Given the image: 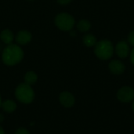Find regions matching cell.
Listing matches in <instances>:
<instances>
[{
  "instance_id": "obj_1",
  "label": "cell",
  "mask_w": 134,
  "mask_h": 134,
  "mask_svg": "<svg viewBox=\"0 0 134 134\" xmlns=\"http://www.w3.org/2000/svg\"><path fill=\"white\" fill-rule=\"evenodd\" d=\"M24 57L21 48L15 44H9L3 50L2 59L5 64L13 66L20 63Z\"/></svg>"
},
{
  "instance_id": "obj_2",
  "label": "cell",
  "mask_w": 134,
  "mask_h": 134,
  "mask_svg": "<svg viewBox=\"0 0 134 134\" xmlns=\"http://www.w3.org/2000/svg\"><path fill=\"white\" fill-rule=\"evenodd\" d=\"M94 46V53L99 59L107 60L113 56L114 46L111 41L101 40L97 42Z\"/></svg>"
},
{
  "instance_id": "obj_3",
  "label": "cell",
  "mask_w": 134,
  "mask_h": 134,
  "mask_svg": "<svg viewBox=\"0 0 134 134\" xmlns=\"http://www.w3.org/2000/svg\"><path fill=\"white\" fill-rule=\"evenodd\" d=\"M16 99L23 104H30L35 98V93L31 86L22 83L20 84L15 91Z\"/></svg>"
},
{
  "instance_id": "obj_4",
  "label": "cell",
  "mask_w": 134,
  "mask_h": 134,
  "mask_svg": "<svg viewBox=\"0 0 134 134\" xmlns=\"http://www.w3.org/2000/svg\"><path fill=\"white\" fill-rule=\"evenodd\" d=\"M55 24L62 31H71L75 25V19L67 13H61L56 16Z\"/></svg>"
},
{
  "instance_id": "obj_5",
  "label": "cell",
  "mask_w": 134,
  "mask_h": 134,
  "mask_svg": "<svg viewBox=\"0 0 134 134\" xmlns=\"http://www.w3.org/2000/svg\"><path fill=\"white\" fill-rule=\"evenodd\" d=\"M117 98L122 103H129L134 100V90L129 86H123L117 92Z\"/></svg>"
},
{
  "instance_id": "obj_6",
  "label": "cell",
  "mask_w": 134,
  "mask_h": 134,
  "mask_svg": "<svg viewBox=\"0 0 134 134\" xmlns=\"http://www.w3.org/2000/svg\"><path fill=\"white\" fill-rule=\"evenodd\" d=\"M130 46L128 42L125 41H120L115 46V52L119 57L122 59L126 58L130 54Z\"/></svg>"
},
{
  "instance_id": "obj_7",
  "label": "cell",
  "mask_w": 134,
  "mask_h": 134,
  "mask_svg": "<svg viewBox=\"0 0 134 134\" xmlns=\"http://www.w3.org/2000/svg\"><path fill=\"white\" fill-rule=\"evenodd\" d=\"M60 101L63 106H64L66 108H71L75 104V100L73 94H71V93H69L68 91H65V92H63L60 93Z\"/></svg>"
},
{
  "instance_id": "obj_8",
  "label": "cell",
  "mask_w": 134,
  "mask_h": 134,
  "mask_svg": "<svg viewBox=\"0 0 134 134\" xmlns=\"http://www.w3.org/2000/svg\"><path fill=\"white\" fill-rule=\"evenodd\" d=\"M108 68L110 71L114 75H121L125 71L126 69L124 64L122 61L117 60L111 61L108 64Z\"/></svg>"
},
{
  "instance_id": "obj_9",
  "label": "cell",
  "mask_w": 134,
  "mask_h": 134,
  "mask_svg": "<svg viewBox=\"0 0 134 134\" xmlns=\"http://www.w3.org/2000/svg\"><path fill=\"white\" fill-rule=\"evenodd\" d=\"M16 40L17 43H19L20 45L27 44L31 40V34L28 31H26V30L20 31L17 33Z\"/></svg>"
},
{
  "instance_id": "obj_10",
  "label": "cell",
  "mask_w": 134,
  "mask_h": 134,
  "mask_svg": "<svg viewBox=\"0 0 134 134\" xmlns=\"http://www.w3.org/2000/svg\"><path fill=\"white\" fill-rule=\"evenodd\" d=\"M0 38L2 41L5 44H11L13 40V34L9 29L3 30L0 34Z\"/></svg>"
},
{
  "instance_id": "obj_11",
  "label": "cell",
  "mask_w": 134,
  "mask_h": 134,
  "mask_svg": "<svg viewBox=\"0 0 134 134\" xmlns=\"http://www.w3.org/2000/svg\"><path fill=\"white\" fill-rule=\"evenodd\" d=\"M1 107L2 108V109L5 111H6L8 113H11V112H13L16 110V104L14 101H13V100H8L4 101L3 103H2Z\"/></svg>"
},
{
  "instance_id": "obj_12",
  "label": "cell",
  "mask_w": 134,
  "mask_h": 134,
  "mask_svg": "<svg viewBox=\"0 0 134 134\" xmlns=\"http://www.w3.org/2000/svg\"><path fill=\"white\" fill-rule=\"evenodd\" d=\"M83 43L86 46L88 47L94 46L97 43V38L93 35L87 34L83 37Z\"/></svg>"
},
{
  "instance_id": "obj_13",
  "label": "cell",
  "mask_w": 134,
  "mask_h": 134,
  "mask_svg": "<svg viewBox=\"0 0 134 134\" xmlns=\"http://www.w3.org/2000/svg\"><path fill=\"white\" fill-rule=\"evenodd\" d=\"M37 79H38V76L34 71H28L24 76V82H25L24 83L31 86L32 84H35Z\"/></svg>"
},
{
  "instance_id": "obj_14",
  "label": "cell",
  "mask_w": 134,
  "mask_h": 134,
  "mask_svg": "<svg viewBox=\"0 0 134 134\" xmlns=\"http://www.w3.org/2000/svg\"><path fill=\"white\" fill-rule=\"evenodd\" d=\"M90 27H91V24L90 21L86 20H81L77 24V28L82 32L88 31L90 29Z\"/></svg>"
},
{
  "instance_id": "obj_15",
  "label": "cell",
  "mask_w": 134,
  "mask_h": 134,
  "mask_svg": "<svg viewBox=\"0 0 134 134\" xmlns=\"http://www.w3.org/2000/svg\"><path fill=\"white\" fill-rule=\"evenodd\" d=\"M128 42L134 47V31H131L128 35Z\"/></svg>"
},
{
  "instance_id": "obj_16",
  "label": "cell",
  "mask_w": 134,
  "mask_h": 134,
  "mask_svg": "<svg viewBox=\"0 0 134 134\" xmlns=\"http://www.w3.org/2000/svg\"><path fill=\"white\" fill-rule=\"evenodd\" d=\"M15 134H30V133H29V132H28L26 129H24V128H20V129H18V130L16 131Z\"/></svg>"
},
{
  "instance_id": "obj_17",
  "label": "cell",
  "mask_w": 134,
  "mask_h": 134,
  "mask_svg": "<svg viewBox=\"0 0 134 134\" xmlns=\"http://www.w3.org/2000/svg\"><path fill=\"white\" fill-rule=\"evenodd\" d=\"M72 0H57L58 3H60V5H68V3H70Z\"/></svg>"
},
{
  "instance_id": "obj_18",
  "label": "cell",
  "mask_w": 134,
  "mask_h": 134,
  "mask_svg": "<svg viewBox=\"0 0 134 134\" xmlns=\"http://www.w3.org/2000/svg\"><path fill=\"white\" fill-rule=\"evenodd\" d=\"M130 60H131V63L134 65V48L130 53Z\"/></svg>"
},
{
  "instance_id": "obj_19",
  "label": "cell",
  "mask_w": 134,
  "mask_h": 134,
  "mask_svg": "<svg viewBox=\"0 0 134 134\" xmlns=\"http://www.w3.org/2000/svg\"><path fill=\"white\" fill-rule=\"evenodd\" d=\"M3 120H4V116L2 114H0V122H2Z\"/></svg>"
},
{
  "instance_id": "obj_20",
  "label": "cell",
  "mask_w": 134,
  "mask_h": 134,
  "mask_svg": "<svg viewBox=\"0 0 134 134\" xmlns=\"http://www.w3.org/2000/svg\"><path fill=\"white\" fill-rule=\"evenodd\" d=\"M0 134H5L4 130L2 129V126H0Z\"/></svg>"
},
{
  "instance_id": "obj_21",
  "label": "cell",
  "mask_w": 134,
  "mask_h": 134,
  "mask_svg": "<svg viewBox=\"0 0 134 134\" xmlns=\"http://www.w3.org/2000/svg\"><path fill=\"white\" fill-rule=\"evenodd\" d=\"M132 108H133V111H134V100H133V105H132Z\"/></svg>"
},
{
  "instance_id": "obj_22",
  "label": "cell",
  "mask_w": 134,
  "mask_h": 134,
  "mask_svg": "<svg viewBox=\"0 0 134 134\" xmlns=\"http://www.w3.org/2000/svg\"><path fill=\"white\" fill-rule=\"evenodd\" d=\"M1 105H2V100H1V97H0V107H1Z\"/></svg>"
}]
</instances>
